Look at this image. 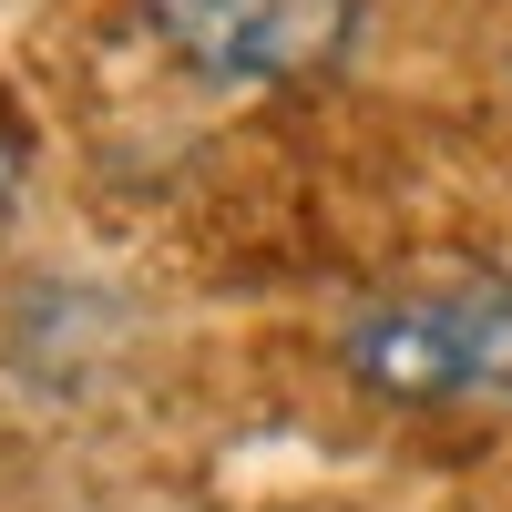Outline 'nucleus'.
<instances>
[{
  "mask_svg": "<svg viewBox=\"0 0 512 512\" xmlns=\"http://www.w3.org/2000/svg\"><path fill=\"white\" fill-rule=\"evenodd\" d=\"M338 369L390 410H512V267H420L338 318Z\"/></svg>",
  "mask_w": 512,
  "mask_h": 512,
  "instance_id": "obj_1",
  "label": "nucleus"
},
{
  "mask_svg": "<svg viewBox=\"0 0 512 512\" xmlns=\"http://www.w3.org/2000/svg\"><path fill=\"white\" fill-rule=\"evenodd\" d=\"M359 21L369 0H144V31L226 93H308L359 52Z\"/></svg>",
  "mask_w": 512,
  "mask_h": 512,
  "instance_id": "obj_2",
  "label": "nucleus"
},
{
  "mask_svg": "<svg viewBox=\"0 0 512 512\" xmlns=\"http://www.w3.org/2000/svg\"><path fill=\"white\" fill-rule=\"evenodd\" d=\"M11 195H21V123L0 113V216H11Z\"/></svg>",
  "mask_w": 512,
  "mask_h": 512,
  "instance_id": "obj_3",
  "label": "nucleus"
}]
</instances>
